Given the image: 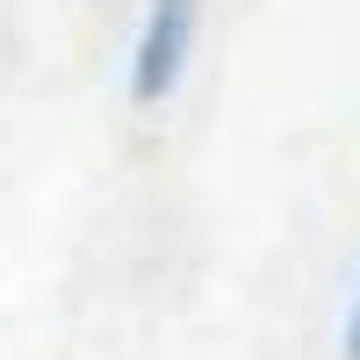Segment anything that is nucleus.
<instances>
[{"mask_svg":"<svg viewBox=\"0 0 360 360\" xmlns=\"http://www.w3.org/2000/svg\"><path fill=\"white\" fill-rule=\"evenodd\" d=\"M188 44H195V0H152V15L137 29V58H130V94L166 101L188 72Z\"/></svg>","mask_w":360,"mask_h":360,"instance_id":"nucleus-1","label":"nucleus"},{"mask_svg":"<svg viewBox=\"0 0 360 360\" xmlns=\"http://www.w3.org/2000/svg\"><path fill=\"white\" fill-rule=\"evenodd\" d=\"M346 360H360V288H353V310H346Z\"/></svg>","mask_w":360,"mask_h":360,"instance_id":"nucleus-2","label":"nucleus"}]
</instances>
